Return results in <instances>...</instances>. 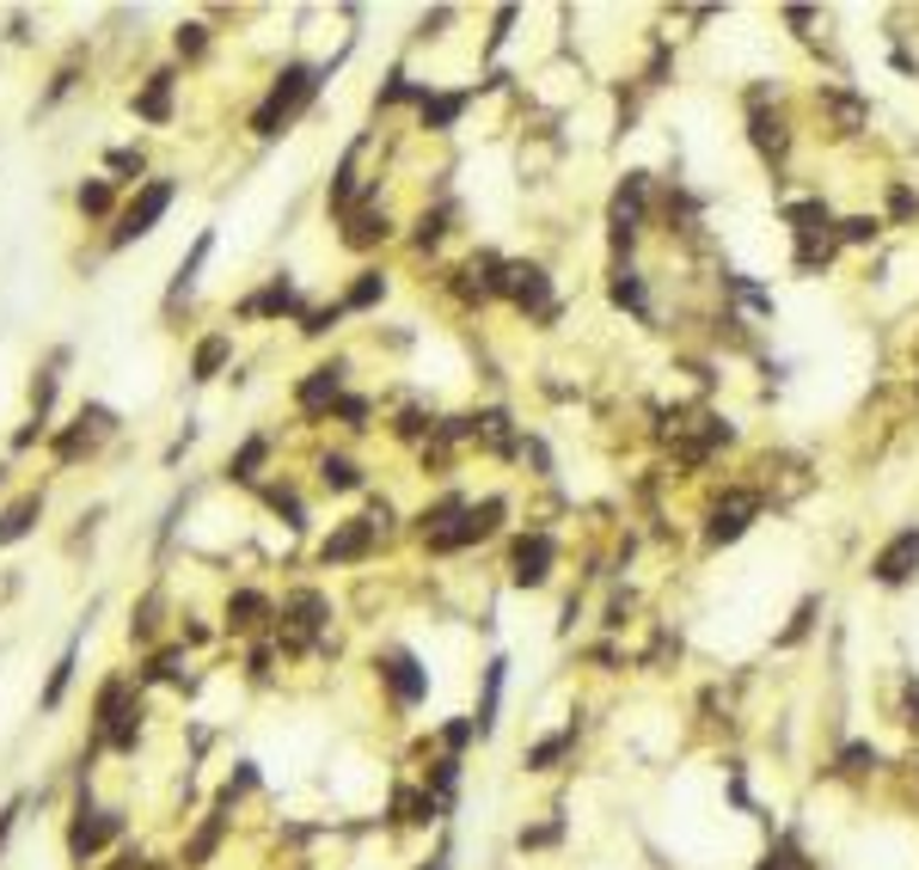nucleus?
I'll return each instance as SVG.
<instances>
[{
	"mask_svg": "<svg viewBox=\"0 0 919 870\" xmlns=\"http://www.w3.org/2000/svg\"><path fill=\"white\" fill-rule=\"evenodd\" d=\"M558 833H565V821H539V828H522V852H527V846H551Z\"/></svg>",
	"mask_w": 919,
	"mask_h": 870,
	"instance_id": "obj_33",
	"label": "nucleus"
},
{
	"mask_svg": "<svg viewBox=\"0 0 919 870\" xmlns=\"http://www.w3.org/2000/svg\"><path fill=\"white\" fill-rule=\"evenodd\" d=\"M613 301L631 307V313H650V307H643V282L631 277V270H619V277H613Z\"/></svg>",
	"mask_w": 919,
	"mask_h": 870,
	"instance_id": "obj_28",
	"label": "nucleus"
},
{
	"mask_svg": "<svg viewBox=\"0 0 919 870\" xmlns=\"http://www.w3.org/2000/svg\"><path fill=\"white\" fill-rule=\"evenodd\" d=\"M338 386H343V362H326V369H313V374H307V381H301V393H295V398H301V411H326L331 398H338Z\"/></svg>",
	"mask_w": 919,
	"mask_h": 870,
	"instance_id": "obj_12",
	"label": "nucleus"
},
{
	"mask_svg": "<svg viewBox=\"0 0 919 870\" xmlns=\"http://www.w3.org/2000/svg\"><path fill=\"white\" fill-rule=\"evenodd\" d=\"M203 258H209V234H203L197 246H190V258H184V265H178V282H172V294H184V289H190V282H197V265H203Z\"/></svg>",
	"mask_w": 919,
	"mask_h": 870,
	"instance_id": "obj_30",
	"label": "nucleus"
},
{
	"mask_svg": "<svg viewBox=\"0 0 919 870\" xmlns=\"http://www.w3.org/2000/svg\"><path fill=\"white\" fill-rule=\"evenodd\" d=\"M74 650H80V644H68V650H62V662L50 669V686H43V712H55V705H62L68 681H74Z\"/></svg>",
	"mask_w": 919,
	"mask_h": 870,
	"instance_id": "obj_20",
	"label": "nucleus"
},
{
	"mask_svg": "<svg viewBox=\"0 0 919 870\" xmlns=\"http://www.w3.org/2000/svg\"><path fill=\"white\" fill-rule=\"evenodd\" d=\"M381 294H386V277H381V270H362V277H355V289L343 294V307H374Z\"/></svg>",
	"mask_w": 919,
	"mask_h": 870,
	"instance_id": "obj_27",
	"label": "nucleus"
},
{
	"mask_svg": "<svg viewBox=\"0 0 919 870\" xmlns=\"http://www.w3.org/2000/svg\"><path fill=\"white\" fill-rule=\"evenodd\" d=\"M815 613H822V601H815V594H809V601H803L797 613H791V625H785V632H778V650L803 644V638H809V625H815Z\"/></svg>",
	"mask_w": 919,
	"mask_h": 870,
	"instance_id": "obj_24",
	"label": "nucleus"
},
{
	"mask_svg": "<svg viewBox=\"0 0 919 870\" xmlns=\"http://www.w3.org/2000/svg\"><path fill=\"white\" fill-rule=\"evenodd\" d=\"M570 742H577V724L558 729V736H546V742H534V748H527V773H551V766L570 754Z\"/></svg>",
	"mask_w": 919,
	"mask_h": 870,
	"instance_id": "obj_14",
	"label": "nucleus"
},
{
	"mask_svg": "<svg viewBox=\"0 0 919 870\" xmlns=\"http://www.w3.org/2000/svg\"><path fill=\"white\" fill-rule=\"evenodd\" d=\"M381 674H386V686H393L399 705H417L423 693H430V674H423L417 656H405V650H393V656L381 662Z\"/></svg>",
	"mask_w": 919,
	"mask_h": 870,
	"instance_id": "obj_10",
	"label": "nucleus"
},
{
	"mask_svg": "<svg viewBox=\"0 0 919 870\" xmlns=\"http://www.w3.org/2000/svg\"><path fill=\"white\" fill-rule=\"evenodd\" d=\"M264 454H270V442H264V435H251L246 448L234 454V460H227V478H258V466H264Z\"/></svg>",
	"mask_w": 919,
	"mask_h": 870,
	"instance_id": "obj_22",
	"label": "nucleus"
},
{
	"mask_svg": "<svg viewBox=\"0 0 919 870\" xmlns=\"http://www.w3.org/2000/svg\"><path fill=\"white\" fill-rule=\"evenodd\" d=\"M827 111L840 117V135H858V130H865V105H858L853 93H827Z\"/></svg>",
	"mask_w": 919,
	"mask_h": 870,
	"instance_id": "obj_25",
	"label": "nucleus"
},
{
	"mask_svg": "<svg viewBox=\"0 0 919 870\" xmlns=\"http://www.w3.org/2000/svg\"><path fill=\"white\" fill-rule=\"evenodd\" d=\"M313 93H319V68H301V62H295V68H282V80H276V86H270V99L258 105L251 130H258V135H282V123H289L295 111H301L307 99H313Z\"/></svg>",
	"mask_w": 919,
	"mask_h": 870,
	"instance_id": "obj_1",
	"label": "nucleus"
},
{
	"mask_svg": "<svg viewBox=\"0 0 919 870\" xmlns=\"http://www.w3.org/2000/svg\"><path fill=\"white\" fill-rule=\"evenodd\" d=\"M919 570V528H901L889 546L877 552V565H870V577L877 582H889V589H901L907 577Z\"/></svg>",
	"mask_w": 919,
	"mask_h": 870,
	"instance_id": "obj_7",
	"label": "nucleus"
},
{
	"mask_svg": "<svg viewBox=\"0 0 919 870\" xmlns=\"http://www.w3.org/2000/svg\"><path fill=\"white\" fill-rule=\"evenodd\" d=\"M643 190H650V178H643V172H631L626 185H619V197H613V215H607V221H613V246L626 251L631 239H638V221H643Z\"/></svg>",
	"mask_w": 919,
	"mask_h": 870,
	"instance_id": "obj_8",
	"label": "nucleus"
},
{
	"mask_svg": "<svg viewBox=\"0 0 919 870\" xmlns=\"http://www.w3.org/2000/svg\"><path fill=\"white\" fill-rule=\"evenodd\" d=\"M319 478H326V490H355L362 485L355 460H343V454H326V460H319Z\"/></svg>",
	"mask_w": 919,
	"mask_h": 870,
	"instance_id": "obj_19",
	"label": "nucleus"
},
{
	"mask_svg": "<svg viewBox=\"0 0 919 870\" xmlns=\"http://www.w3.org/2000/svg\"><path fill=\"white\" fill-rule=\"evenodd\" d=\"M466 111V93H454V99H435V93H423V123L430 130H447V123Z\"/></svg>",
	"mask_w": 919,
	"mask_h": 870,
	"instance_id": "obj_21",
	"label": "nucleus"
},
{
	"mask_svg": "<svg viewBox=\"0 0 919 870\" xmlns=\"http://www.w3.org/2000/svg\"><path fill=\"white\" fill-rule=\"evenodd\" d=\"M338 313H343V307H319V313H307V325H301V331H313V338H319V331L338 325Z\"/></svg>",
	"mask_w": 919,
	"mask_h": 870,
	"instance_id": "obj_35",
	"label": "nucleus"
},
{
	"mask_svg": "<svg viewBox=\"0 0 919 870\" xmlns=\"http://www.w3.org/2000/svg\"><path fill=\"white\" fill-rule=\"evenodd\" d=\"M754 509H761V497L754 490H730V497L711 509V528H705V540L711 546H730V540H742L748 534V521H754Z\"/></svg>",
	"mask_w": 919,
	"mask_h": 870,
	"instance_id": "obj_6",
	"label": "nucleus"
},
{
	"mask_svg": "<svg viewBox=\"0 0 919 870\" xmlns=\"http://www.w3.org/2000/svg\"><path fill=\"white\" fill-rule=\"evenodd\" d=\"M239 313H295V282H282V277H276L270 289H264V294H251V301L239 307Z\"/></svg>",
	"mask_w": 919,
	"mask_h": 870,
	"instance_id": "obj_18",
	"label": "nucleus"
},
{
	"mask_svg": "<svg viewBox=\"0 0 919 870\" xmlns=\"http://www.w3.org/2000/svg\"><path fill=\"white\" fill-rule=\"evenodd\" d=\"M38 509H43V497H19L13 509L0 515V546L25 540V534H31V521H38Z\"/></svg>",
	"mask_w": 919,
	"mask_h": 870,
	"instance_id": "obj_15",
	"label": "nucleus"
},
{
	"mask_svg": "<svg viewBox=\"0 0 919 870\" xmlns=\"http://www.w3.org/2000/svg\"><path fill=\"white\" fill-rule=\"evenodd\" d=\"M374 534H381V528H374L368 515H362V521H343V528L319 546V558H326V565H350V558H362L368 546H374Z\"/></svg>",
	"mask_w": 919,
	"mask_h": 870,
	"instance_id": "obj_11",
	"label": "nucleus"
},
{
	"mask_svg": "<svg viewBox=\"0 0 919 870\" xmlns=\"http://www.w3.org/2000/svg\"><path fill=\"white\" fill-rule=\"evenodd\" d=\"M748 130H754V147H761L766 159H785V147H791L785 117H773V111H754V117H748Z\"/></svg>",
	"mask_w": 919,
	"mask_h": 870,
	"instance_id": "obj_13",
	"label": "nucleus"
},
{
	"mask_svg": "<svg viewBox=\"0 0 919 870\" xmlns=\"http://www.w3.org/2000/svg\"><path fill=\"white\" fill-rule=\"evenodd\" d=\"M111 166H117V172H142V154H135V147H117V154H111Z\"/></svg>",
	"mask_w": 919,
	"mask_h": 870,
	"instance_id": "obj_37",
	"label": "nucleus"
},
{
	"mask_svg": "<svg viewBox=\"0 0 919 870\" xmlns=\"http://www.w3.org/2000/svg\"><path fill=\"white\" fill-rule=\"evenodd\" d=\"M907 712H913V724H919V686H913V700H907Z\"/></svg>",
	"mask_w": 919,
	"mask_h": 870,
	"instance_id": "obj_38",
	"label": "nucleus"
},
{
	"mask_svg": "<svg viewBox=\"0 0 919 870\" xmlns=\"http://www.w3.org/2000/svg\"><path fill=\"white\" fill-rule=\"evenodd\" d=\"M172 209V178H154V185L142 190V197L123 209V221H117V234H111V246H130V239H142V234H154V221Z\"/></svg>",
	"mask_w": 919,
	"mask_h": 870,
	"instance_id": "obj_3",
	"label": "nucleus"
},
{
	"mask_svg": "<svg viewBox=\"0 0 919 870\" xmlns=\"http://www.w3.org/2000/svg\"><path fill=\"white\" fill-rule=\"evenodd\" d=\"M870 766H877V748H870V742H846L840 748V773H870Z\"/></svg>",
	"mask_w": 919,
	"mask_h": 870,
	"instance_id": "obj_29",
	"label": "nucleus"
},
{
	"mask_svg": "<svg viewBox=\"0 0 919 870\" xmlns=\"http://www.w3.org/2000/svg\"><path fill=\"white\" fill-rule=\"evenodd\" d=\"M221 362H227V338H203L190 374H197V381H215V369H221Z\"/></svg>",
	"mask_w": 919,
	"mask_h": 870,
	"instance_id": "obj_26",
	"label": "nucleus"
},
{
	"mask_svg": "<svg viewBox=\"0 0 919 870\" xmlns=\"http://www.w3.org/2000/svg\"><path fill=\"white\" fill-rule=\"evenodd\" d=\"M264 613H270V601H264V594H251V589H239L234 601H227V625H234V632H251Z\"/></svg>",
	"mask_w": 919,
	"mask_h": 870,
	"instance_id": "obj_16",
	"label": "nucleus"
},
{
	"mask_svg": "<svg viewBox=\"0 0 919 870\" xmlns=\"http://www.w3.org/2000/svg\"><path fill=\"white\" fill-rule=\"evenodd\" d=\"M503 294H509L522 313L551 319V282H546V270L539 265H503Z\"/></svg>",
	"mask_w": 919,
	"mask_h": 870,
	"instance_id": "obj_4",
	"label": "nucleus"
},
{
	"mask_svg": "<svg viewBox=\"0 0 919 870\" xmlns=\"http://www.w3.org/2000/svg\"><path fill=\"white\" fill-rule=\"evenodd\" d=\"M386 234H393V221H386V215H374V209H368V215H350V227H343V239H350L355 251H368L374 239H386Z\"/></svg>",
	"mask_w": 919,
	"mask_h": 870,
	"instance_id": "obj_17",
	"label": "nucleus"
},
{
	"mask_svg": "<svg viewBox=\"0 0 919 870\" xmlns=\"http://www.w3.org/2000/svg\"><path fill=\"white\" fill-rule=\"evenodd\" d=\"M473 736H478V717H460V724H447V729H442V742H447V748H466Z\"/></svg>",
	"mask_w": 919,
	"mask_h": 870,
	"instance_id": "obj_34",
	"label": "nucleus"
},
{
	"mask_svg": "<svg viewBox=\"0 0 919 870\" xmlns=\"http://www.w3.org/2000/svg\"><path fill=\"white\" fill-rule=\"evenodd\" d=\"M551 558H558L551 534H527V540H515V552H509V577H515V589H539V582L551 577Z\"/></svg>",
	"mask_w": 919,
	"mask_h": 870,
	"instance_id": "obj_5",
	"label": "nucleus"
},
{
	"mask_svg": "<svg viewBox=\"0 0 919 870\" xmlns=\"http://www.w3.org/2000/svg\"><path fill=\"white\" fill-rule=\"evenodd\" d=\"M840 239L865 246V239H877V221H870V215H846V221H840Z\"/></svg>",
	"mask_w": 919,
	"mask_h": 870,
	"instance_id": "obj_32",
	"label": "nucleus"
},
{
	"mask_svg": "<svg viewBox=\"0 0 919 870\" xmlns=\"http://www.w3.org/2000/svg\"><path fill=\"white\" fill-rule=\"evenodd\" d=\"M166 93H172V74H154V80H147V93L135 99V111H142L147 123H159V117H166Z\"/></svg>",
	"mask_w": 919,
	"mask_h": 870,
	"instance_id": "obj_23",
	"label": "nucleus"
},
{
	"mask_svg": "<svg viewBox=\"0 0 919 870\" xmlns=\"http://www.w3.org/2000/svg\"><path fill=\"white\" fill-rule=\"evenodd\" d=\"M203 43H209V38H203V25H184L178 31V50L184 55H203Z\"/></svg>",
	"mask_w": 919,
	"mask_h": 870,
	"instance_id": "obj_36",
	"label": "nucleus"
},
{
	"mask_svg": "<svg viewBox=\"0 0 919 870\" xmlns=\"http://www.w3.org/2000/svg\"><path fill=\"white\" fill-rule=\"evenodd\" d=\"M117 833H123V816H111V809H105V816H86V809H80V821L68 828V852H74V858H92L99 846L117 840Z\"/></svg>",
	"mask_w": 919,
	"mask_h": 870,
	"instance_id": "obj_9",
	"label": "nucleus"
},
{
	"mask_svg": "<svg viewBox=\"0 0 919 870\" xmlns=\"http://www.w3.org/2000/svg\"><path fill=\"white\" fill-rule=\"evenodd\" d=\"M80 209H86V215H105V209H111V185H105V178L80 185Z\"/></svg>",
	"mask_w": 919,
	"mask_h": 870,
	"instance_id": "obj_31",
	"label": "nucleus"
},
{
	"mask_svg": "<svg viewBox=\"0 0 919 870\" xmlns=\"http://www.w3.org/2000/svg\"><path fill=\"white\" fill-rule=\"evenodd\" d=\"M503 515H509V503L503 497H485V503H466V509H460V521L447 534H435V552H460V546H478V540H491V534H497V521Z\"/></svg>",
	"mask_w": 919,
	"mask_h": 870,
	"instance_id": "obj_2",
	"label": "nucleus"
}]
</instances>
